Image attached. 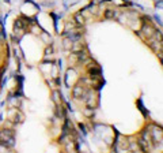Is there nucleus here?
<instances>
[{
	"label": "nucleus",
	"instance_id": "1",
	"mask_svg": "<svg viewBox=\"0 0 163 153\" xmlns=\"http://www.w3.org/2000/svg\"><path fill=\"white\" fill-rule=\"evenodd\" d=\"M0 143L7 148H12L15 145V137H14V131L10 129H3L0 130Z\"/></svg>",
	"mask_w": 163,
	"mask_h": 153
},
{
	"label": "nucleus",
	"instance_id": "2",
	"mask_svg": "<svg viewBox=\"0 0 163 153\" xmlns=\"http://www.w3.org/2000/svg\"><path fill=\"white\" fill-rule=\"evenodd\" d=\"M72 95H74L75 98H80L83 96V88L80 86V85H76L74 88V92H72Z\"/></svg>",
	"mask_w": 163,
	"mask_h": 153
},
{
	"label": "nucleus",
	"instance_id": "7",
	"mask_svg": "<svg viewBox=\"0 0 163 153\" xmlns=\"http://www.w3.org/2000/svg\"><path fill=\"white\" fill-rule=\"evenodd\" d=\"M86 58H87L86 52H79V60H83V62H84V60H86Z\"/></svg>",
	"mask_w": 163,
	"mask_h": 153
},
{
	"label": "nucleus",
	"instance_id": "6",
	"mask_svg": "<svg viewBox=\"0 0 163 153\" xmlns=\"http://www.w3.org/2000/svg\"><path fill=\"white\" fill-rule=\"evenodd\" d=\"M75 19H76V22L79 23V25H83L84 23V18L80 14H77V15H75Z\"/></svg>",
	"mask_w": 163,
	"mask_h": 153
},
{
	"label": "nucleus",
	"instance_id": "3",
	"mask_svg": "<svg viewBox=\"0 0 163 153\" xmlns=\"http://www.w3.org/2000/svg\"><path fill=\"white\" fill-rule=\"evenodd\" d=\"M88 74H90V77H99L101 75V69L96 67V66H93V67L88 69Z\"/></svg>",
	"mask_w": 163,
	"mask_h": 153
},
{
	"label": "nucleus",
	"instance_id": "4",
	"mask_svg": "<svg viewBox=\"0 0 163 153\" xmlns=\"http://www.w3.org/2000/svg\"><path fill=\"white\" fill-rule=\"evenodd\" d=\"M25 22H23L22 19H18L15 22V25H14V27H15V30H20V29H25Z\"/></svg>",
	"mask_w": 163,
	"mask_h": 153
},
{
	"label": "nucleus",
	"instance_id": "5",
	"mask_svg": "<svg viewBox=\"0 0 163 153\" xmlns=\"http://www.w3.org/2000/svg\"><path fill=\"white\" fill-rule=\"evenodd\" d=\"M114 16H115L114 10H106V11H105V18L110 19V18H114Z\"/></svg>",
	"mask_w": 163,
	"mask_h": 153
}]
</instances>
